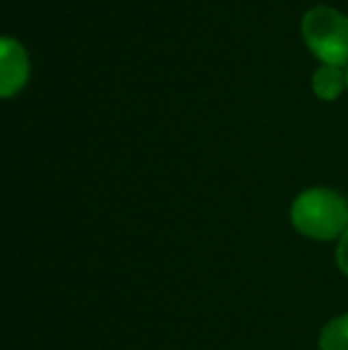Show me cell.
Masks as SVG:
<instances>
[{"label":"cell","mask_w":348,"mask_h":350,"mask_svg":"<svg viewBox=\"0 0 348 350\" xmlns=\"http://www.w3.org/2000/svg\"><path fill=\"white\" fill-rule=\"evenodd\" d=\"M302 33L308 49L322 62L348 66V16L332 6H314L304 14Z\"/></svg>","instance_id":"obj_2"},{"label":"cell","mask_w":348,"mask_h":350,"mask_svg":"<svg viewBox=\"0 0 348 350\" xmlns=\"http://www.w3.org/2000/svg\"><path fill=\"white\" fill-rule=\"evenodd\" d=\"M312 88L322 100H336L347 88V74L340 66L322 64L312 76Z\"/></svg>","instance_id":"obj_4"},{"label":"cell","mask_w":348,"mask_h":350,"mask_svg":"<svg viewBox=\"0 0 348 350\" xmlns=\"http://www.w3.org/2000/svg\"><path fill=\"white\" fill-rule=\"evenodd\" d=\"M336 262L338 269L348 277V228L345 230V234L338 238V248H336Z\"/></svg>","instance_id":"obj_6"},{"label":"cell","mask_w":348,"mask_h":350,"mask_svg":"<svg viewBox=\"0 0 348 350\" xmlns=\"http://www.w3.org/2000/svg\"><path fill=\"white\" fill-rule=\"evenodd\" d=\"M291 224L310 240L340 238L348 228V203L332 189H308L291 205Z\"/></svg>","instance_id":"obj_1"},{"label":"cell","mask_w":348,"mask_h":350,"mask_svg":"<svg viewBox=\"0 0 348 350\" xmlns=\"http://www.w3.org/2000/svg\"><path fill=\"white\" fill-rule=\"evenodd\" d=\"M320 350H348V314L336 316L320 332Z\"/></svg>","instance_id":"obj_5"},{"label":"cell","mask_w":348,"mask_h":350,"mask_svg":"<svg viewBox=\"0 0 348 350\" xmlns=\"http://www.w3.org/2000/svg\"><path fill=\"white\" fill-rule=\"evenodd\" d=\"M27 49L10 37H0V98L14 96L29 80Z\"/></svg>","instance_id":"obj_3"},{"label":"cell","mask_w":348,"mask_h":350,"mask_svg":"<svg viewBox=\"0 0 348 350\" xmlns=\"http://www.w3.org/2000/svg\"><path fill=\"white\" fill-rule=\"evenodd\" d=\"M347 86H348V68H347Z\"/></svg>","instance_id":"obj_7"}]
</instances>
